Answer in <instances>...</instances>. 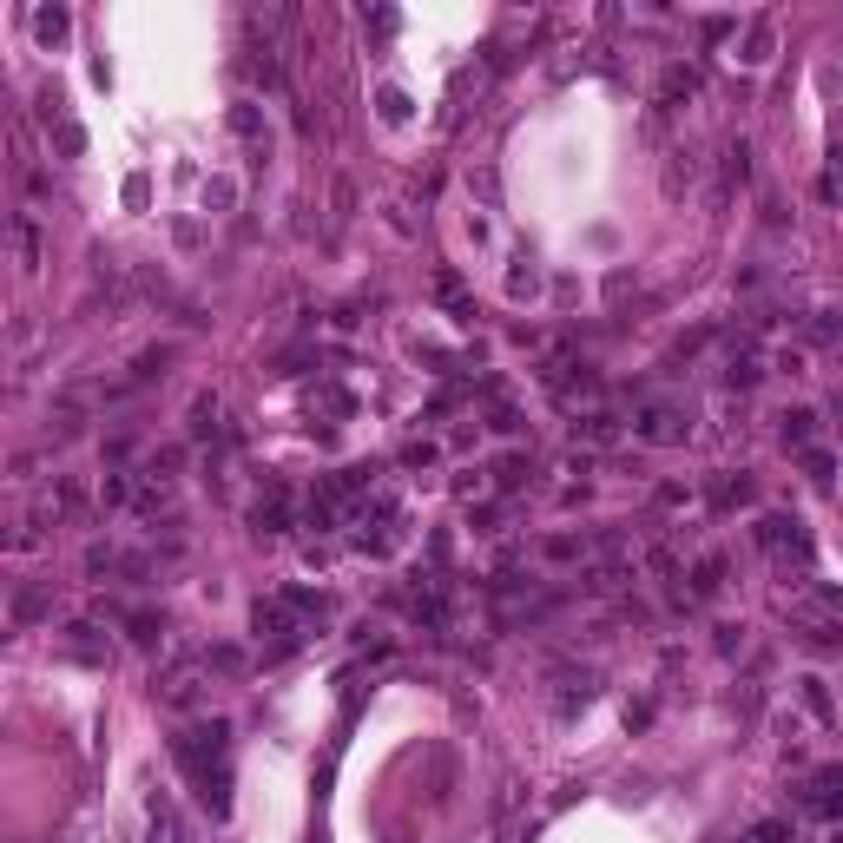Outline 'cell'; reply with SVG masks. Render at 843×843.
<instances>
[{"instance_id":"1","label":"cell","mask_w":843,"mask_h":843,"mask_svg":"<svg viewBox=\"0 0 843 843\" xmlns=\"http://www.w3.org/2000/svg\"><path fill=\"white\" fill-rule=\"evenodd\" d=\"M224 738H231V725H224V718H211V725H191V732L172 738V758L185 764V778L198 784V797L211 804V817L231 811V764H224Z\"/></svg>"},{"instance_id":"2","label":"cell","mask_w":843,"mask_h":843,"mask_svg":"<svg viewBox=\"0 0 843 843\" xmlns=\"http://www.w3.org/2000/svg\"><path fill=\"white\" fill-rule=\"evenodd\" d=\"M633 435H639L646 448H672V442H685V435H692V415H685V402L653 396V402H639Z\"/></svg>"},{"instance_id":"3","label":"cell","mask_w":843,"mask_h":843,"mask_svg":"<svg viewBox=\"0 0 843 843\" xmlns=\"http://www.w3.org/2000/svg\"><path fill=\"white\" fill-rule=\"evenodd\" d=\"M758 547L778 560V567H784V560H797V567L811 573V534H804L797 514H764V521H758Z\"/></svg>"},{"instance_id":"4","label":"cell","mask_w":843,"mask_h":843,"mask_svg":"<svg viewBox=\"0 0 843 843\" xmlns=\"http://www.w3.org/2000/svg\"><path fill=\"white\" fill-rule=\"evenodd\" d=\"M758 376H764V343H758V330H745V336H732V350L718 363V382L725 389H751Z\"/></svg>"},{"instance_id":"5","label":"cell","mask_w":843,"mask_h":843,"mask_svg":"<svg viewBox=\"0 0 843 843\" xmlns=\"http://www.w3.org/2000/svg\"><path fill=\"white\" fill-rule=\"evenodd\" d=\"M797 811L804 817H843V771H811L797 784Z\"/></svg>"},{"instance_id":"6","label":"cell","mask_w":843,"mask_h":843,"mask_svg":"<svg viewBox=\"0 0 843 843\" xmlns=\"http://www.w3.org/2000/svg\"><path fill=\"white\" fill-rule=\"evenodd\" d=\"M231 132H238L251 152H271V126H264V112H257L251 99H238V106H231Z\"/></svg>"},{"instance_id":"7","label":"cell","mask_w":843,"mask_h":843,"mask_svg":"<svg viewBox=\"0 0 843 843\" xmlns=\"http://www.w3.org/2000/svg\"><path fill=\"white\" fill-rule=\"evenodd\" d=\"M251 521H257V534H284V527H290V488H271L251 508Z\"/></svg>"},{"instance_id":"8","label":"cell","mask_w":843,"mask_h":843,"mask_svg":"<svg viewBox=\"0 0 843 843\" xmlns=\"http://www.w3.org/2000/svg\"><path fill=\"white\" fill-rule=\"evenodd\" d=\"M692 93H699V66H692V60L666 66V80H659V106H679V99H692Z\"/></svg>"},{"instance_id":"9","label":"cell","mask_w":843,"mask_h":843,"mask_svg":"<svg viewBox=\"0 0 843 843\" xmlns=\"http://www.w3.org/2000/svg\"><path fill=\"white\" fill-rule=\"evenodd\" d=\"M718 587H725V560H718V554H705L699 567H692V600H712Z\"/></svg>"},{"instance_id":"10","label":"cell","mask_w":843,"mask_h":843,"mask_svg":"<svg viewBox=\"0 0 843 843\" xmlns=\"http://www.w3.org/2000/svg\"><path fill=\"white\" fill-rule=\"evenodd\" d=\"M811 435H817V415H811V409H791V415H784V448H797V455H804V448H811Z\"/></svg>"},{"instance_id":"11","label":"cell","mask_w":843,"mask_h":843,"mask_svg":"<svg viewBox=\"0 0 843 843\" xmlns=\"http://www.w3.org/2000/svg\"><path fill=\"white\" fill-rule=\"evenodd\" d=\"M350 415V396H343V389H336V382H323V389H317V396H310V415Z\"/></svg>"},{"instance_id":"12","label":"cell","mask_w":843,"mask_h":843,"mask_svg":"<svg viewBox=\"0 0 843 843\" xmlns=\"http://www.w3.org/2000/svg\"><path fill=\"white\" fill-rule=\"evenodd\" d=\"M764 53H771V27H764V20H758V27L745 33V66H758Z\"/></svg>"},{"instance_id":"13","label":"cell","mask_w":843,"mask_h":843,"mask_svg":"<svg viewBox=\"0 0 843 843\" xmlns=\"http://www.w3.org/2000/svg\"><path fill=\"white\" fill-rule=\"evenodd\" d=\"M14 244H20V257H40V231H33V218H14Z\"/></svg>"},{"instance_id":"14","label":"cell","mask_w":843,"mask_h":843,"mask_svg":"<svg viewBox=\"0 0 843 843\" xmlns=\"http://www.w3.org/2000/svg\"><path fill=\"white\" fill-rule=\"evenodd\" d=\"M580 435H587V442H613V435H620V422H613V415H587V422H580Z\"/></svg>"},{"instance_id":"15","label":"cell","mask_w":843,"mask_h":843,"mask_svg":"<svg viewBox=\"0 0 843 843\" xmlns=\"http://www.w3.org/2000/svg\"><path fill=\"white\" fill-rule=\"evenodd\" d=\"M33 27H40V40H60V33H66V14H60V7H47V14H33Z\"/></svg>"},{"instance_id":"16","label":"cell","mask_w":843,"mask_h":843,"mask_svg":"<svg viewBox=\"0 0 843 843\" xmlns=\"http://www.w3.org/2000/svg\"><path fill=\"white\" fill-rule=\"evenodd\" d=\"M47 613V593H20L14 600V620H40Z\"/></svg>"},{"instance_id":"17","label":"cell","mask_w":843,"mask_h":843,"mask_svg":"<svg viewBox=\"0 0 843 843\" xmlns=\"http://www.w3.org/2000/svg\"><path fill=\"white\" fill-rule=\"evenodd\" d=\"M804 468H811V481H817V488L830 481V455H824V448H804Z\"/></svg>"},{"instance_id":"18","label":"cell","mask_w":843,"mask_h":843,"mask_svg":"<svg viewBox=\"0 0 843 843\" xmlns=\"http://www.w3.org/2000/svg\"><path fill=\"white\" fill-rule=\"evenodd\" d=\"M382 119H409V99H402L396 86H382Z\"/></svg>"},{"instance_id":"19","label":"cell","mask_w":843,"mask_h":843,"mask_svg":"<svg viewBox=\"0 0 843 843\" xmlns=\"http://www.w3.org/2000/svg\"><path fill=\"white\" fill-rule=\"evenodd\" d=\"M804 705H811V712H817V718H824V712H830V699H824V679H804Z\"/></svg>"},{"instance_id":"20","label":"cell","mask_w":843,"mask_h":843,"mask_svg":"<svg viewBox=\"0 0 843 843\" xmlns=\"http://www.w3.org/2000/svg\"><path fill=\"white\" fill-rule=\"evenodd\" d=\"M205 205H218V211L231 205V178H211V185H205Z\"/></svg>"},{"instance_id":"21","label":"cell","mask_w":843,"mask_h":843,"mask_svg":"<svg viewBox=\"0 0 843 843\" xmlns=\"http://www.w3.org/2000/svg\"><path fill=\"white\" fill-rule=\"evenodd\" d=\"M751 843H784V824H758V830H751Z\"/></svg>"}]
</instances>
